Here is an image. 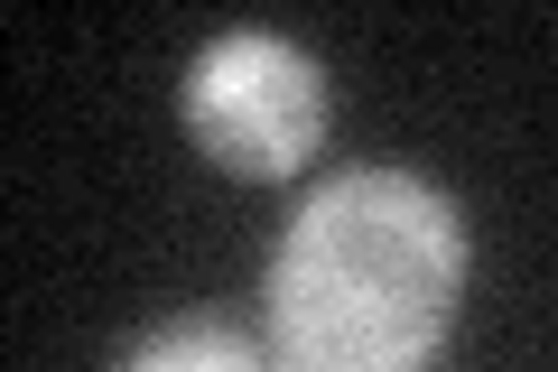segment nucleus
<instances>
[{
	"mask_svg": "<svg viewBox=\"0 0 558 372\" xmlns=\"http://www.w3.org/2000/svg\"><path fill=\"white\" fill-rule=\"evenodd\" d=\"M186 131L233 177H289L326 140V75L270 28H223L186 65Z\"/></svg>",
	"mask_w": 558,
	"mask_h": 372,
	"instance_id": "2",
	"label": "nucleus"
},
{
	"mask_svg": "<svg viewBox=\"0 0 558 372\" xmlns=\"http://www.w3.org/2000/svg\"><path fill=\"white\" fill-rule=\"evenodd\" d=\"M465 289V224L410 168H344L270 252L279 372H418Z\"/></svg>",
	"mask_w": 558,
	"mask_h": 372,
	"instance_id": "1",
	"label": "nucleus"
},
{
	"mask_svg": "<svg viewBox=\"0 0 558 372\" xmlns=\"http://www.w3.org/2000/svg\"><path fill=\"white\" fill-rule=\"evenodd\" d=\"M121 372H260V353L242 345L233 326H215V316H178V326H149L131 353H121Z\"/></svg>",
	"mask_w": 558,
	"mask_h": 372,
	"instance_id": "3",
	"label": "nucleus"
}]
</instances>
